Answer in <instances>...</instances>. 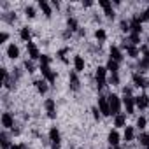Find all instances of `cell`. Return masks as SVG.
Here are the masks:
<instances>
[{"mask_svg":"<svg viewBox=\"0 0 149 149\" xmlns=\"http://www.w3.org/2000/svg\"><path fill=\"white\" fill-rule=\"evenodd\" d=\"M107 100H109L111 114L118 116V114H119V109H121V100H119V97H118V95H109V97H107Z\"/></svg>","mask_w":149,"mask_h":149,"instance_id":"obj_1","label":"cell"},{"mask_svg":"<svg viewBox=\"0 0 149 149\" xmlns=\"http://www.w3.org/2000/svg\"><path fill=\"white\" fill-rule=\"evenodd\" d=\"M40 72H42V76L46 77V81H47V83H51V84H53V83L56 81V74L51 70V67H49V65H40Z\"/></svg>","mask_w":149,"mask_h":149,"instance_id":"obj_2","label":"cell"},{"mask_svg":"<svg viewBox=\"0 0 149 149\" xmlns=\"http://www.w3.org/2000/svg\"><path fill=\"white\" fill-rule=\"evenodd\" d=\"M98 109L104 116H111V107H109V100L105 97H98Z\"/></svg>","mask_w":149,"mask_h":149,"instance_id":"obj_3","label":"cell"},{"mask_svg":"<svg viewBox=\"0 0 149 149\" xmlns=\"http://www.w3.org/2000/svg\"><path fill=\"white\" fill-rule=\"evenodd\" d=\"M49 139H51L53 149H60V132L56 128H51L49 130Z\"/></svg>","mask_w":149,"mask_h":149,"instance_id":"obj_4","label":"cell"},{"mask_svg":"<svg viewBox=\"0 0 149 149\" xmlns=\"http://www.w3.org/2000/svg\"><path fill=\"white\" fill-rule=\"evenodd\" d=\"M105 72H107V68H104V67H98L97 68V84H98V88H104L105 86Z\"/></svg>","mask_w":149,"mask_h":149,"instance_id":"obj_5","label":"cell"},{"mask_svg":"<svg viewBox=\"0 0 149 149\" xmlns=\"http://www.w3.org/2000/svg\"><path fill=\"white\" fill-rule=\"evenodd\" d=\"M98 4L102 6V9H104L107 18H114V11H112V4L111 2H107V0H98Z\"/></svg>","mask_w":149,"mask_h":149,"instance_id":"obj_6","label":"cell"},{"mask_svg":"<svg viewBox=\"0 0 149 149\" xmlns=\"http://www.w3.org/2000/svg\"><path fill=\"white\" fill-rule=\"evenodd\" d=\"M130 30H132V33L140 35V32H142V21H140V18H133V19H132V23H130Z\"/></svg>","mask_w":149,"mask_h":149,"instance_id":"obj_7","label":"cell"},{"mask_svg":"<svg viewBox=\"0 0 149 149\" xmlns=\"http://www.w3.org/2000/svg\"><path fill=\"white\" fill-rule=\"evenodd\" d=\"M135 105H137L139 109H146V107H149V97H147V95L135 97Z\"/></svg>","mask_w":149,"mask_h":149,"instance_id":"obj_8","label":"cell"},{"mask_svg":"<svg viewBox=\"0 0 149 149\" xmlns=\"http://www.w3.org/2000/svg\"><path fill=\"white\" fill-rule=\"evenodd\" d=\"M123 104H125V109L128 114H133V109H135V98L133 97H125L123 98Z\"/></svg>","mask_w":149,"mask_h":149,"instance_id":"obj_9","label":"cell"},{"mask_svg":"<svg viewBox=\"0 0 149 149\" xmlns=\"http://www.w3.org/2000/svg\"><path fill=\"white\" fill-rule=\"evenodd\" d=\"M2 126H4V128H13V126H14V118H13V114H9V112H4V114H2Z\"/></svg>","mask_w":149,"mask_h":149,"instance_id":"obj_10","label":"cell"},{"mask_svg":"<svg viewBox=\"0 0 149 149\" xmlns=\"http://www.w3.org/2000/svg\"><path fill=\"white\" fill-rule=\"evenodd\" d=\"M133 83H135V86H139V88H147V86H149V81L144 79L140 74H133Z\"/></svg>","mask_w":149,"mask_h":149,"instance_id":"obj_11","label":"cell"},{"mask_svg":"<svg viewBox=\"0 0 149 149\" xmlns=\"http://www.w3.org/2000/svg\"><path fill=\"white\" fill-rule=\"evenodd\" d=\"M44 105H46V111H47V116H49V118H56V109H54V100H51V98H47Z\"/></svg>","mask_w":149,"mask_h":149,"instance_id":"obj_12","label":"cell"},{"mask_svg":"<svg viewBox=\"0 0 149 149\" xmlns=\"http://www.w3.org/2000/svg\"><path fill=\"white\" fill-rule=\"evenodd\" d=\"M26 47H28V54H30V58H32V60H37V58H40V54H39V49H37V46H35L33 42H28V44H26Z\"/></svg>","mask_w":149,"mask_h":149,"instance_id":"obj_13","label":"cell"},{"mask_svg":"<svg viewBox=\"0 0 149 149\" xmlns=\"http://www.w3.org/2000/svg\"><path fill=\"white\" fill-rule=\"evenodd\" d=\"M7 56H9L11 60H16V58L19 56V47H18L16 44H11V46L7 47Z\"/></svg>","mask_w":149,"mask_h":149,"instance_id":"obj_14","label":"cell"},{"mask_svg":"<svg viewBox=\"0 0 149 149\" xmlns=\"http://www.w3.org/2000/svg\"><path fill=\"white\" fill-rule=\"evenodd\" d=\"M111 58H112L114 61H118V63H119V61L123 60V53H121V49H119V47H116V46H112V47H111Z\"/></svg>","mask_w":149,"mask_h":149,"instance_id":"obj_15","label":"cell"},{"mask_svg":"<svg viewBox=\"0 0 149 149\" xmlns=\"http://www.w3.org/2000/svg\"><path fill=\"white\" fill-rule=\"evenodd\" d=\"M74 67H76V72H83L84 70V60H83V56H76L74 58Z\"/></svg>","mask_w":149,"mask_h":149,"instance_id":"obj_16","label":"cell"},{"mask_svg":"<svg viewBox=\"0 0 149 149\" xmlns=\"http://www.w3.org/2000/svg\"><path fill=\"white\" fill-rule=\"evenodd\" d=\"M109 144H111L112 147H116V146L119 144V133H118L116 130H112V132L109 133Z\"/></svg>","mask_w":149,"mask_h":149,"instance_id":"obj_17","label":"cell"},{"mask_svg":"<svg viewBox=\"0 0 149 149\" xmlns=\"http://www.w3.org/2000/svg\"><path fill=\"white\" fill-rule=\"evenodd\" d=\"M123 47H126V53H128L132 58H137V56H139V49H137L135 46H132V44H126V42H125V44H123Z\"/></svg>","mask_w":149,"mask_h":149,"instance_id":"obj_18","label":"cell"},{"mask_svg":"<svg viewBox=\"0 0 149 149\" xmlns=\"http://www.w3.org/2000/svg\"><path fill=\"white\" fill-rule=\"evenodd\" d=\"M118 68H119V63L114 61L112 58H109V61H107V70H109L111 74H118Z\"/></svg>","mask_w":149,"mask_h":149,"instance_id":"obj_19","label":"cell"},{"mask_svg":"<svg viewBox=\"0 0 149 149\" xmlns=\"http://www.w3.org/2000/svg\"><path fill=\"white\" fill-rule=\"evenodd\" d=\"M70 88L72 90H79V79L76 72H70Z\"/></svg>","mask_w":149,"mask_h":149,"instance_id":"obj_20","label":"cell"},{"mask_svg":"<svg viewBox=\"0 0 149 149\" xmlns=\"http://www.w3.org/2000/svg\"><path fill=\"white\" fill-rule=\"evenodd\" d=\"M33 84H35V88H37V91H39V93H42V95H44V93L47 91V83H46V81H42V79H40V81H35Z\"/></svg>","mask_w":149,"mask_h":149,"instance_id":"obj_21","label":"cell"},{"mask_svg":"<svg viewBox=\"0 0 149 149\" xmlns=\"http://www.w3.org/2000/svg\"><path fill=\"white\" fill-rule=\"evenodd\" d=\"M39 7L44 11L46 18H51V7H49V4L46 2V0H40V2H39Z\"/></svg>","mask_w":149,"mask_h":149,"instance_id":"obj_22","label":"cell"},{"mask_svg":"<svg viewBox=\"0 0 149 149\" xmlns=\"http://www.w3.org/2000/svg\"><path fill=\"white\" fill-rule=\"evenodd\" d=\"M125 123H126V114H118L116 119H114V125L118 128H121V126H125Z\"/></svg>","mask_w":149,"mask_h":149,"instance_id":"obj_23","label":"cell"},{"mask_svg":"<svg viewBox=\"0 0 149 149\" xmlns=\"http://www.w3.org/2000/svg\"><path fill=\"white\" fill-rule=\"evenodd\" d=\"M133 135H135L133 128H132V126H126V128H125V135H123V137H125V140H126V142L133 140Z\"/></svg>","mask_w":149,"mask_h":149,"instance_id":"obj_24","label":"cell"},{"mask_svg":"<svg viewBox=\"0 0 149 149\" xmlns=\"http://www.w3.org/2000/svg\"><path fill=\"white\" fill-rule=\"evenodd\" d=\"M19 35H21V39H23V40H25L26 44H28V42H32V40H30V37H32V35H30V30H28L26 26H25V28H21Z\"/></svg>","mask_w":149,"mask_h":149,"instance_id":"obj_25","label":"cell"},{"mask_svg":"<svg viewBox=\"0 0 149 149\" xmlns=\"http://www.w3.org/2000/svg\"><path fill=\"white\" fill-rule=\"evenodd\" d=\"M147 68H149V56H144V58L140 60V63H139V70L144 72V70H147Z\"/></svg>","mask_w":149,"mask_h":149,"instance_id":"obj_26","label":"cell"},{"mask_svg":"<svg viewBox=\"0 0 149 149\" xmlns=\"http://www.w3.org/2000/svg\"><path fill=\"white\" fill-rule=\"evenodd\" d=\"M67 25H68V30H77V21L74 19V18H68Z\"/></svg>","mask_w":149,"mask_h":149,"instance_id":"obj_27","label":"cell"},{"mask_svg":"<svg viewBox=\"0 0 149 149\" xmlns=\"http://www.w3.org/2000/svg\"><path fill=\"white\" fill-rule=\"evenodd\" d=\"M95 37H97L98 40H105V37H107V35H105V30H102V28H98V30L95 32Z\"/></svg>","mask_w":149,"mask_h":149,"instance_id":"obj_28","label":"cell"},{"mask_svg":"<svg viewBox=\"0 0 149 149\" xmlns=\"http://www.w3.org/2000/svg\"><path fill=\"white\" fill-rule=\"evenodd\" d=\"M139 140H140V144H142V146H146V147L149 146V135H147V133H142V135L139 137Z\"/></svg>","mask_w":149,"mask_h":149,"instance_id":"obj_29","label":"cell"},{"mask_svg":"<svg viewBox=\"0 0 149 149\" xmlns=\"http://www.w3.org/2000/svg\"><path fill=\"white\" fill-rule=\"evenodd\" d=\"M128 42H132V46H133V44H139V42H140V35H137V33H132Z\"/></svg>","mask_w":149,"mask_h":149,"instance_id":"obj_30","label":"cell"},{"mask_svg":"<svg viewBox=\"0 0 149 149\" xmlns=\"http://www.w3.org/2000/svg\"><path fill=\"white\" fill-rule=\"evenodd\" d=\"M137 128H139V130L146 128V118H144V116H140V118L137 119Z\"/></svg>","mask_w":149,"mask_h":149,"instance_id":"obj_31","label":"cell"},{"mask_svg":"<svg viewBox=\"0 0 149 149\" xmlns=\"http://www.w3.org/2000/svg\"><path fill=\"white\" fill-rule=\"evenodd\" d=\"M0 139H2V147H4V149H9V140H7V135H6V133H2V135H0Z\"/></svg>","mask_w":149,"mask_h":149,"instance_id":"obj_32","label":"cell"},{"mask_svg":"<svg viewBox=\"0 0 149 149\" xmlns=\"http://www.w3.org/2000/svg\"><path fill=\"white\" fill-rule=\"evenodd\" d=\"M25 13H26V16H28V18H33V16H35V9H33L32 6H28V7L25 9Z\"/></svg>","mask_w":149,"mask_h":149,"instance_id":"obj_33","label":"cell"},{"mask_svg":"<svg viewBox=\"0 0 149 149\" xmlns=\"http://www.w3.org/2000/svg\"><path fill=\"white\" fill-rule=\"evenodd\" d=\"M119 26H121V30H123V32H130V23H128V21H125V19H123V21L119 23Z\"/></svg>","mask_w":149,"mask_h":149,"instance_id":"obj_34","label":"cell"},{"mask_svg":"<svg viewBox=\"0 0 149 149\" xmlns=\"http://www.w3.org/2000/svg\"><path fill=\"white\" fill-rule=\"evenodd\" d=\"M49 63H51V58L47 54H42L40 56V65H49Z\"/></svg>","mask_w":149,"mask_h":149,"instance_id":"obj_35","label":"cell"},{"mask_svg":"<svg viewBox=\"0 0 149 149\" xmlns=\"http://www.w3.org/2000/svg\"><path fill=\"white\" fill-rule=\"evenodd\" d=\"M109 83H111L112 86H116V84L119 83V77H118V74H112V76H111V79H109Z\"/></svg>","mask_w":149,"mask_h":149,"instance_id":"obj_36","label":"cell"},{"mask_svg":"<svg viewBox=\"0 0 149 149\" xmlns=\"http://www.w3.org/2000/svg\"><path fill=\"white\" fill-rule=\"evenodd\" d=\"M25 67H26V70H28V72H35V67H33V63H32V61H28V60H26V61H25Z\"/></svg>","mask_w":149,"mask_h":149,"instance_id":"obj_37","label":"cell"},{"mask_svg":"<svg viewBox=\"0 0 149 149\" xmlns=\"http://www.w3.org/2000/svg\"><path fill=\"white\" fill-rule=\"evenodd\" d=\"M91 112H93V118H95V119H100V109L93 107V111H91Z\"/></svg>","mask_w":149,"mask_h":149,"instance_id":"obj_38","label":"cell"},{"mask_svg":"<svg viewBox=\"0 0 149 149\" xmlns=\"http://www.w3.org/2000/svg\"><path fill=\"white\" fill-rule=\"evenodd\" d=\"M7 39H9V35H7L6 32H2V33H0V42H6Z\"/></svg>","mask_w":149,"mask_h":149,"instance_id":"obj_39","label":"cell"},{"mask_svg":"<svg viewBox=\"0 0 149 149\" xmlns=\"http://www.w3.org/2000/svg\"><path fill=\"white\" fill-rule=\"evenodd\" d=\"M11 149H26V147H25V146H16V144H14Z\"/></svg>","mask_w":149,"mask_h":149,"instance_id":"obj_40","label":"cell"},{"mask_svg":"<svg viewBox=\"0 0 149 149\" xmlns=\"http://www.w3.org/2000/svg\"><path fill=\"white\" fill-rule=\"evenodd\" d=\"M146 149H149V146H147V147H146Z\"/></svg>","mask_w":149,"mask_h":149,"instance_id":"obj_41","label":"cell"},{"mask_svg":"<svg viewBox=\"0 0 149 149\" xmlns=\"http://www.w3.org/2000/svg\"><path fill=\"white\" fill-rule=\"evenodd\" d=\"M147 135H149V133H147Z\"/></svg>","mask_w":149,"mask_h":149,"instance_id":"obj_42","label":"cell"}]
</instances>
